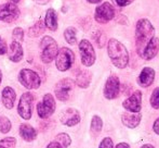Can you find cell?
Listing matches in <instances>:
<instances>
[{"instance_id":"60d3db41","label":"cell","mask_w":159,"mask_h":148,"mask_svg":"<svg viewBox=\"0 0 159 148\" xmlns=\"http://www.w3.org/2000/svg\"><path fill=\"white\" fill-rule=\"evenodd\" d=\"M10 2H12V3H17V2H20V0H10Z\"/></svg>"},{"instance_id":"5bb4252c","label":"cell","mask_w":159,"mask_h":148,"mask_svg":"<svg viewBox=\"0 0 159 148\" xmlns=\"http://www.w3.org/2000/svg\"><path fill=\"white\" fill-rule=\"evenodd\" d=\"M61 122L66 126H74L80 122V114L78 110L73 108H68L61 113Z\"/></svg>"},{"instance_id":"ffe728a7","label":"cell","mask_w":159,"mask_h":148,"mask_svg":"<svg viewBox=\"0 0 159 148\" xmlns=\"http://www.w3.org/2000/svg\"><path fill=\"white\" fill-rule=\"evenodd\" d=\"M154 78H155V71L152 68H144L139 76V83L141 86L148 87L154 82Z\"/></svg>"},{"instance_id":"30bf717a","label":"cell","mask_w":159,"mask_h":148,"mask_svg":"<svg viewBox=\"0 0 159 148\" xmlns=\"http://www.w3.org/2000/svg\"><path fill=\"white\" fill-rule=\"evenodd\" d=\"M79 51L81 56V62L84 66L91 67L95 62V52L91 42L87 39H82L79 42Z\"/></svg>"},{"instance_id":"8d00e7d4","label":"cell","mask_w":159,"mask_h":148,"mask_svg":"<svg viewBox=\"0 0 159 148\" xmlns=\"http://www.w3.org/2000/svg\"><path fill=\"white\" fill-rule=\"evenodd\" d=\"M115 148H130V146L127 143H120V144H118Z\"/></svg>"},{"instance_id":"484cf974","label":"cell","mask_w":159,"mask_h":148,"mask_svg":"<svg viewBox=\"0 0 159 148\" xmlns=\"http://www.w3.org/2000/svg\"><path fill=\"white\" fill-rule=\"evenodd\" d=\"M11 127H12V123L7 116H0V132L3 134H7L10 132Z\"/></svg>"},{"instance_id":"6da1fadb","label":"cell","mask_w":159,"mask_h":148,"mask_svg":"<svg viewBox=\"0 0 159 148\" xmlns=\"http://www.w3.org/2000/svg\"><path fill=\"white\" fill-rule=\"evenodd\" d=\"M155 28L147 19H141L136 24L135 28V40L136 50L140 56H142L145 47L154 38Z\"/></svg>"},{"instance_id":"d4e9b609","label":"cell","mask_w":159,"mask_h":148,"mask_svg":"<svg viewBox=\"0 0 159 148\" xmlns=\"http://www.w3.org/2000/svg\"><path fill=\"white\" fill-rule=\"evenodd\" d=\"M102 126H103V121L100 116H94L92 118V121H91V132L93 134H98L101 131H102Z\"/></svg>"},{"instance_id":"836d02e7","label":"cell","mask_w":159,"mask_h":148,"mask_svg":"<svg viewBox=\"0 0 159 148\" xmlns=\"http://www.w3.org/2000/svg\"><path fill=\"white\" fill-rule=\"evenodd\" d=\"M132 1H134V0H116V2H117L118 6L120 7H126V6H129L130 3H131Z\"/></svg>"},{"instance_id":"8fae6325","label":"cell","mask_w":159,"mask_h":148,"mask_svg":"<svg viewBox=\"0 0 159 148\" xmlns=\"http://www.w3.org/2000/svg\"><path fill=\"white\" fill-rule=\"evenodd\" d=\"M115 17V9L109 2H104L95 9L94 19L98 23H107Z\"/></svg>"},{"instance_id":"4316f807","label":"cell","mask_w":159,"mask_h":148,"mask_svg":"<svg viewBox=\"0 0 159 148\" xmlns=\"http://www.w3.org/2000/svg\"><path fill=\"white\" fill-rule=\"evenodd\" d=\"M55 141H57V142H59L64 148H67V147L69 146V145H70V143H71L70 137H69V135H67L66 133L57 134V137H55Z\"/></svg>"},{"instance_id":"277c9868","label":"cell","mask_w":159,"mask_h":148,"mask_svg":"<svg viewBox=\"0 0 159 148\" xmlns=\"http://www.w3.org/2000/svg\"><path fill=\"white\" fill-rule=\"evenodd\" d=\"M74 61H75V55L69 48L63 47L57 51V55L55 57V66L59 71H67L71 68Z\"/></svg>"},{"instance_id":"f546056e","label":"cell","mask_w":159,"mask_h":148,"mask_svg":"<svg viewBox=\"0 0 159 148\" xmlns=\"http://www.w3.org/2000/svg\"><path fill=\"white\" fill-rule=\"evenodd\" d=\"M12 37L14 39V42H21L24 38V31L22 27H16L13 30V33H12Z\"/></svg>"},{"instance_id":"603a6c76","label":"cell","mask_w":159,"mask_h":148,"mask_svg":"<svg viewBox=\"0 0 159 148\" xmlns=\"http://www.w3.org/2000/svg\"><path fill=\"white\" fill-rule=\"evenodd\" d=\"M46 30V25L42 21H38L34 24L33 26H30L28 30V36L30 37H38L40 35H42Z\"/></svg>"},{"instance_id":"4fadbf2b","label":"cell","mask_w":159,"mask_h":148,"mask_svg":"<svg viewBox=\"0 0 159 148\" xmlns=\"http://www.w3.org/2000/svg\"><path fill=\"white\" fill-rule=\"evenodd\" d=\"M125 109L130 112H140L142 108V93L140 91H136L126 99L122 104Z\"/></svg>"},{"instance_id":"d6986e66","label":"cell","mask_w":159,"mask_h":148,"mask_svg":"<svg viewBox=\"0 0 159 148\" xmlns=\"http://www.w3.org/2000/svg\"><path fill=\"white\" fill-rule=\"evenodd\" d=\"M19 133L20 136L26 142H32L37 137V131L34 129L32 125L27 124V123H23V124L20 125Z\"/></svg>"},{"instance_id":"e0dca14e","label":"cell","mask_w":159,"mask_h":148,"mask_svg":"<svg viewBox=\"0 0 159 148\" xmlns=\"http://www.w3.org/2000/svg\"><path fill=\"white\" fill-rule=\"evenodd\" d=\"M8 57L12 62H19L23 58V48L21 44L17 42H12L9 47L8 50Z\"/></svg>"},{"instance_id":"5b68a950","label":"cell","mask_w":159,"mask_h":148,"mask_svg":"<svg viewBox=\"0 0 159 148\" xmlns=\"http://www.w3.org/2000/svg\"><path fill=\"white\" fill-rule=\"evenodd\" d=\"M19 82L27 89H37L41 84L39 75L30 69H23L20 71Z\"/></svg>"},{"instance_id":"7c38bea8","label":"cell","mask_w":159,"mask_h":148,"mask_svg":"<svg viewBox=\"0 0 159 148\" xmlns=\"http://www.w3.org/2000/svg\"><path fill=\"white\" fill-rule=\"evenodd\" d=\"M119 80L117 76L111 75L107 78L106 84L104 87V96L107 99H115L119 94Z\"/></svg>"},{"instance_id":"b9f144b4","label":"cell","mask_w":159,"mask_h":148,"mask_svg":"<svg viewBox=\"0 0 159 148\" xmlns=\"http://www.w3.org/2000/svg\"><path fill=\"white\" fill-rule=\"evenodd\" d=\"M1 81H2V73H1V71H0V84H1Z\"/></svg>"},{"instance_id":"d590c367","label":"cell","mask_w":159,"mask_h":148,"mask_svg":"<svg viewBox=\"0 0 159 148\" xmlns=\"http://www.w3.org/2000/svg\"><path fill=\"white\" fill-rule=\"evenodd\" d=\"M153 130H154V132H155L156 134H158V135H159V118L155 121V123H154Z\"/></svg>"},{"instance_id":"74e56055","label":"cell","mask_w":159,"mask_h":148,"mask_svg":"<svg viewBox=\"0 0 159 148\" xmlns=\"http://www.w3.org/2000/svg\"><path fill=\"white\" fill-rule=\"evenodd\" d=\"M33 1H35L38 4H47L49 2V0H33Z\"/></svg>"},{"instance_id":"3957f363","label":"cell","mask_w":159,"mask_h":148,"mask_svg":"<svg viewBox=\"0 0 159 148\" xmlns=\"http://www.w3.org/2000/svg\"><path fill=\"white\" fill-rule=\"evenodd\" d=\"M40 49H41V60L44 63H50L55 59L57 55V44L52 37L50 36H44L41 39L40 42Z\"/></svg>"},{"instance_id":"8992f818","label":"cell","mask_w":159,"mask_h":148,"mask_svg":"<svg viewBox=\"0 0 159 148\" xmlns=\"http://www.w3.org/2000/svg\"><path fill=\"white\" fill-rule=\"evenodd\" d=\"M55 111V100L51 94H46L37 105V113L41 119H48Z\"/></svg>"},{"instance_id":"44dd1931","label":"cell","mask_w":159,"mask_h":148,"mask_svg":"<svg viewBox=\"0 0 159 148\" xmlns=\"http://www.w3.org/2000/svg\"><path fill=\"white\" fill-rule=\"evenodd\" d=\"M44 25L50 31H57V15L53 9H49L44 17Z\"/></svg>"},{"instance_id":"f35d334b","label":"cell","mask_w":159,"mask_h":148,"mask_svg":"<svg viewBox=\"0 0 159 148\" xmlns=\"http://www.w3.org/2000/svg\"><path fill=\"white\" fill-rule=\"evenodd\" d=\"M88 2H90V3H98V2H101L102 0H87Z\"/></svg>"},{"instance_id":"4dcf8cb0","label":"cell","mask_w":159,"mask_h":148,"mask_svg":"<svg viewBox=\"0 0 159 148\" xmlns=\"http://www.w3.org/2000/svg\"><path fill=\"white\" fill-rule=\"evenodd\" d=\"M93 38H94L95 42L98 44V46L100 47V48H102L103 46H104L105 44V36L103 33L101 32H96L94 34V36H93Z\"/></svg>"},{"instance_id":"7402d4cb","label":"cell","mask_w":159,"mask_h":148,"mask_svg":"<svg viewBox=\"0 0 159 148\" xmlns=\"http://www.w3.org/2000/svg\"><path fill=\"white\" fill-rule=\"evenodd\" d=\"M91 73L88 70H80L76 76V84L81 88H87L91 82Z\"/></svg>"},{"instance_id":"9c48e42d","label":"cell","mask_w":159,"mask_h":148,"mask_svg":"<svg viewBox=\"0 0 159 148\" xmlns=\"http://www.w3.org/2000/svg\"><path fill=\"white\" fill-rule=\"evenodd\" d=\"M74 88V82L70 78H63L57 83L54 87V94L61 101H67L70 97V93Z\"/></svg>"},{"instance_id":"ba28073f","label":"cell","mask_w":159,"mask_h":148,"mask_svg":"<svg viewBox=\"0 0 159 148\" xmlns=\"http://www.w3.org/2000/svg\"><path fill=\"white\" fill-rule=\"evenodd\" d=\"M20 17V10L15 3L7 2L0 6V21L6 23L15 22Z\"/></svg>"},{"instance_id":"ac0fdd59","label":"cell","mask_w":159,"mask_h":148,"mask_svg":"<svg viewBox=\"0 0 159 148\" xmlns=\"http://www.w3.org/2000/svg\"><path fill=\"white\" fill-rule=\"evenodd\" d=\"M141 116L140 112H127V113H124L121 116L122 123L126 125L129 129H134L139 125L141 121Z\"/></svg>"},{"instance_id":"cb8c5ba5","label":"cell","mask_w":159,"mask_h":148,"mask_svg":"<svg viewBox=\"0 0 159 148\" xmlns=\"http://www.w3.org/2000/svg\"><path fill=\"white\" fill-rule=\"evenodd\" d=\"M76 31L75 27H67L64 32V37H65V40H66L68 44L70 45H75L76 42H77V37H76Z\"/></svg>"},{"instance_id":"83f0119b","label":"cell","mask_w":159,"mask_h":148,"mask_svg":"<svg viewBox=\"0 0 159 148\" xmlns=\"http://www.w3.org/2000/svg\"><path fill=\"white\" fill-rule=\"evenodd\" d=\"M16 140L14 137H6L0 141V148H14Z\"/></svg>"},{"instance_id":"2e32d148","label":"cell","mask_w":159,"mask_h":148,"mask_svg":"<svg viewBox=\"0 0 159 148\" xmlns=\"http://www.w3.org/2000/svg\"><path fill=\"white\" fill-rule=\"evenodd\" d=\"M158 50H159V38L154 37L153 39L148 42V45L145 47L144 51H143L141 57L145 60H152L157 55Z\"/></svg>"},{"instance_id":"ab89813d","label":"cell","mask_w":159,"mask_h":148,"mask_svg":"<svg viewBox=\"0 0 159 148\" xmlns=\"http://www.w3.org/2000/svg\"><path fill=\"white\" fill-rule=\"evenodd\" d=\"M141 148H155L153 146V145H149V144H146V145H143Z\"/></svg>"},{"instance_id":"f1b7e54d","label":"cell","mask_w":159,"mask_h":148,"mask_svg":"<svg viewBox=\"0 0 159 148\" xmlns=\"http://www.w3.org/2000/svg\"><path fill=\"white\" fill-rule=\"evenodd\" d=\"M151 105L153 108L159 109V87H157V88L153 91V94H152Z\"/></svg>"},{"instance_id":"7a4b0ae2","label":"cell","mask_w":159,"mask_h":148,"mask_svg":"<svg viewBox=\"0 0 159 148\" xmlns=\"http://www.w3.org/2000/svg\"><path fill=\"white\" fill-rule=\"evenodd\" d=\"M107 51L114 66L119 69H124L129 62V53L124 44L118 42L117 39H111L107 45Z\"/></svg>"},{"instance_id":"52a82bcc","label":"cell","mask_w":159,"mask_h":148,"mask_svg":"<svg viewBox=\"0 0 159 148\" xmlns=\"http://www.w3.org/2000/svg\"><path fill=\"white\" fill-rule=\"evenodd\" d=\"M33 101L34 96L30 93H24L21 96V98H20L19 106H17V112H19L20 116L23 118L24 120H30L32 118Z\"/></svg>"},{"instance_id":"d6a6232c","label":"cell","mask_w":159,"mask_h":148,"mask_svg":"<svg viewBox=\"0 0 159 148\" xmlns=\"http://www.w3.org/2000/svg\"><path fill=\"white\" fill-rule=\"evenodd\" d=\"M7 50H8V48H7L6 42H4V40L2 39L1 37H0V56L7 53Z\"/></svg>"},{"instance_id":"9a60e30c","label":"cell","mask_w":159,"mask_h":148,"mask_svg":"<svg viewBox=\"0 0 159 148\" xmlns=\"http://www.w3.org/2000/svg\"><path fill=\"white\" fill-rule=\"evenodd\" d=\"M1 99L2 104L7 109H12L14 106L15 99H16V94H15L14 89L12 87H4L1 94Z\"/></svg>"},{"instance_id":"1f68e13d","label":"cell","mask_w":159,"mask_h":148,"mask_svg":"<svg viewBox=\"0 0 159 148\" xmlns=\"http://www.w3.org/2000/svg\"><path fill=\"white\" fill-rule=\"evenodd\" d=\"M98 148H113V141L111 137H105L104 140L101 142L100 147Z\"/></svg>"},{"instance_id":"e575fe53","label":"cell","mask_w":159,"mask_h":148,"mask_svg":"<svg viewBox=\"0 0 159 148\" xmlns=\"http://www.w3.org/2000/svg\"><path fill=\"white\" fill-rule=\"evenodd\" d=\"M47 148H64V147L62 146L59 142H57V141H53V142H51L50 144L47 146Z\"/></svg>"}]
</instances>
